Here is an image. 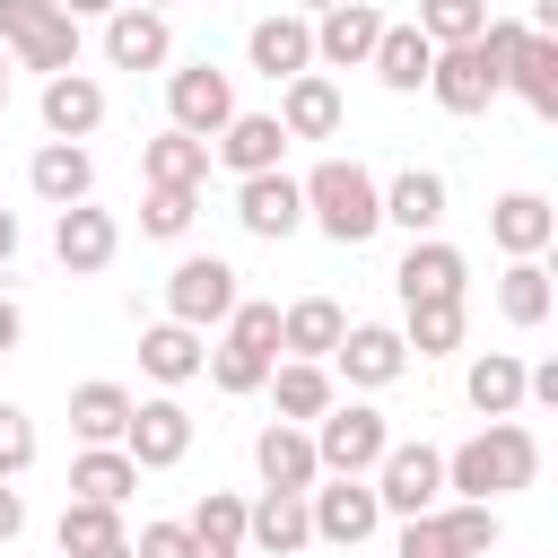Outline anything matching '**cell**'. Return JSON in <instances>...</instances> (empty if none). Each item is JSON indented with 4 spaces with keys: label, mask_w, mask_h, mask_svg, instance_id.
Here are the masks:
<instances>
[{
    "label": "cell",
    "mask_w": 558,
    "mask_h": 558,
    "mask_svg": "<svg viewBox=\"0 0 558 558\" xmlns=\"http://www.w3.org/2000/svg\"><path fill=\"white\" fill-rule=\"evenodd\" d=\"M541 480V436L523 427V418H488L471 445H453L445 453V497H514V488H532Z\"/></svg>",
    "instance_id": "cell-1"
},
{
    "label": "cell",
    "mask_w": 558,
    "mask_h": 558,
    "mask_svg": "<svg viewBox=\"0 0 558 558\" xmlns=\"http://www.w3.org/2000/svg\"><path fill=\"white\" fill-rule=\"evenodd\" d=\"M296 192H305V227H323L331 244H366V235L384 227V183H375L357 157H323Z\"/></svg>",
    "instance_id": "cell-2"
},
{
    "label": "cell",
    "mask_w": 558,
    "mask_h": 558,
    "mask_svg": "<svg viewBox=\"0 0 558 558\" xmlns=\"http://www.w3.org/2000/svg\"><path fill=\"white\" fill-rule=\"evenodd\" d=\"M270 366H279V305H262V296H235V314H227V331H218V349L201 357V375L218 384V392H262L270 384Z\"/></svg>",
    "instance_id": "cell-3"
},
{
    "label": "cell",
    "mask_w": 558,
    "mask_h": 558,
    "mask_svg": "<svg viewBox=\"0 0 558 558\" xmlns=\"http://www.w3.org/2000/svg\"><path fill=\"white\" fill-rule=\"evenodd\" d=\"M0 44L9 70H78V17L61 0H0Z\"/></svg>",
    "instance_id": "cell-4"
},
{
    "label": "cell",
    "mask_w": 558,
    "mask_h": 558,
    "mask_svg": "<svg viewBox=\"0 0 558 558\" xmlns=\"http://www.w3.org/2000/svg\"><path fill=\"white\" fill-rule=\"evenodd\" d=\"M305 436H314V462H323V471H357V480H366V471L384 462V445H392V427H384L375 401H331Z\"/></svg>",
    "instance_id": "cell-5"
},
{
    "label": "cell",
    "mask_w": 558,
    "mask_h": 558,
    "mask_svg": "<svg viewBox=\"0 0 558 558\" xmlns=\"http://www.w3.org/2000/svg\"><path fill=\"white\" fill-rule=\"evenodd\" d=\"M305 523H314V541H331V549L375 541V523H384L375 480H357V471H323V480L305 488Z\"/></svg>",
    "instance_id": "cell-6"
},
{
    "label": "cell",
    "mask_w": 558,
    "mask_h": 558,
    "mask_svg": "<svg viewBox=\"0 0 558 558\" xmlns=\"http://www.w3.org/2000/svg\"><path fill=\"white\" fill-rule=\"evenodd\" d=\"M235 262H218V253H183L174 270H166V323H192V331H209V323H227L235 314Z\"/></svg>",
    "instance_id": "cell-7"
},
{
    "label": "cell",
    "mask_w": 558,
    "mask_h": 558,
    "mask_svg": "<svg viewBox=\"0 0 558 558\" xmlns=\"http://www.w3.org/2000/svg\"><path fill=\"white\" fill-rule=\"evenodd\" d=\"M366 480H375V506H384V514H427V506H445V453H436V445H384V462H375Z\"/></svg>",
    "instance_id": "cell-8"
},
{
    "label": "cell",
    "mask_w": 558,
    "mask_h": 558,
    "mask_svg": "<svg viewBox=\"0 0 558 558\" xmlns=\"http://www.w3.org/2000/svg\"><path fill=\"white\" fill-rule=\"evenodd\" d=\"M227 113H235V78H227V70H209V61L166 70V122H174V131L218 140V131H227Z\"/></svg>",
    "instance_id": "cell-9"
},
{
    "label": "cell",
    "mask_w": 558,
    "mask_h": 558,
    "mask_svg": "<svg viewBox=\"0 0 558 558\" xmlns=\"http://www.w3.org/2000/svg\"><path fill=\"white\" fill-rule=\"evenodd\" d=\"M235 227L262 235V244H288V235L305 227V192H296V174H288V166H270V174H235Z\"/></svg>",
    "instance_id": "cell-10"
},
{
    "label": "cell",
    "mask_w": 558,
    "mask_h": 558,
    "mask_svg": "<svg viewBox=\"0 0 558 558\" xmlns=\"http://www.w3.org/2000/svg\"><path fill=\"white\" fill-rule=\"evenodd\" d=\"M427 96H436L445 113H488V105L506 96V78L488 70L480 44H436V61H427Z\"/></svg>",
    "instance_id": "cell-11"
},
{
    "label": "cell",
    "mask_w": 558,
    "mask_h": 558,
    "mask_svg": "<svg viewBox=\"0 0 558 558\" xmlns=\"http://www.w3.org/2000/svg\"><path fill=\"white\" fill-rule=\"evenodd\" d=\"M113 253H122V227H113V209H96V201H70V209H52V262H61L70 279H96Z\"/></svg>",
    "instance_id": "cell-12"
},
{
    "label": "cell",
    "mask_w": 558,
    "mask_h": 558,
    "mask_svg": "<svg viewBox=\"0 0 558 558\" xmlns=\"http://www.w3.org/2000/svg\"><path fill=\"white\" fill-rule=\"evenodd\" d=\"M122 453H131L140 471H174V462L192 453V410H183L174 392H157V401H131V427H122Z\"/></svg>",
    "instance_id": "cell-13"
},
{
    "label": "cell",
    "mask_w": 558,
    "mask_h": 558,
    "mask_svg": "<svg viewBox=\"0 0 558 558\" xmlns=\"http://www.w3.org/2000/svg\"><path fill=\"white\" fill-rule=\"evenodd\" d=\"M105 61H113V70H166V61H174L166 9H140V0L105 9Z\"/></svg>",
    "instance_id": "cell-14"
},
{
    "label": "cell",
    "mask_w": 558,
    "mask_h": 558,
    "mask_svg": "<svg viewBox=\"0 0 558 558\" xmlns=\"http://www.w3.org/2000/svg\"><path fill=\"white\" fill-rule=\"evenodd\" d=\"M331 366H340V384L384 392V384H401L410 349H401V331H392V323H349V331H340V349H331Z\"/></svg>",
    "instance_id": "cell-15"
},
{
    "label": "cell",
    "mask_w": 558,
    "mask_h": 558,
    "mask_svg": "<svg viewBox=\"0 0 558 558\" xmlns=\"http://www.w3.org/2000/svg\"><path fill=\"white\" fill-rule=\"evenodd\" d=\"M392 288H401V305H418V296H471V262H462V244H445V235H410Z\"/></svg>",
    "instance_id": "cell-16"
},
{
    "label": "cell",
    "mask_w": 558,
    "mask_h": 558,
    "mask_svg": "<svg viewBox=\"0 0 558 558\" xmlns=\"http://www.w3.org/2000/svg\"><path fill=\"white\" fill-rule=\"evenodd\" d=\"M375 35H384V9H375V0H340V9L314 17V61H323V70H366Z\"/></svg>",
    "instance_id": "cell-17"
},
{
    "label": "cell",
    "mask_w": 558,
    "mask_h": 558,
    "mask_svg": "<svg viewBox=\"0 0 558 558\" xmlns=\"http://www.w3.org/2000/svg\"><path fill=\"white\" fill-rule=\"evenodd\" d=\"M244 61L279 87V78H296V70H314V17H296V9H279V17H253V35H244Z\"/></svg>",
    "instance_id": "cell-18"
},
{
    "label": "cell",
    "mask_w": 558,
    "mask_h": 558,
    "mask_svg": "<svg viewBox=\"0 0 558 558\" xmlns=\"http://www.w3.org/2000/svg\"><path fill=\"white\" fill-rule=\"evenodd\" d=\"M305 541H314V523H305V497L296 488H262L244 506V549L253 558H296Z\"/></svg>",
    "instance_id": "cell-19"
},
{
    "label": "cell",
    "mask_w": 558,
    "mask_h": 558,
    "mask_svg": "<svg viewBox=\"0 0 558 558\" xmlns=\"http://www.w3.org/2000/svg\"><path fill=\"white\" fill-rule=\"evenodd\" d=\"M209 157L227 166V174H270L279 157H288V131H279V113H227V131L209 140Z\"/></svg>",
    "instance_id": "cell-20"
},
{
    "label": "cell",
    "mask_w": 558,
    "mask_h": 558,
    "mask_svg": "<svg viewBox=\"0 0 558 558\" xmlns=\"http://www.w3.org/2000/svg\"><path fill=\"white\" fill-rule=\"evenodd\" d=\"M445 209H453V192H445L436 166H401V174L384 183V227H401V235H436Z\"/></svg>",
    "instance_id": "cell-21"
},
{
    "label": "cell",
    "mask_w": 558,
    "mask_h": 558,
    "mask_svg": "<svg viewBox=\"0 0 558 558\" xmlns=\"http://www.w3.org/2000/svg\"><path fill=\"white\" fill-rule=\"evenodd\" d=\"M253 471H262V488H314L323 480V462H314V436L296 427V418H270L262 436H253Z\"/></svg>",
    "instance_id": "cell-22"
},
{
    "label": "cell",
    "mask_w": 558,
    "mask_h": 558,
    "mask_svg": "<svg viewBox=\"0 0 558 558\" xmlns=\"http://www.w3.org/2000/svg\"><path fill=\"white\" fill-rule=\"evenodd\" d=\"M26 183H35V201H44V209H70V201H87V192H96V157H87L78 140H44V148L26 157Z\"/></svg>",
    "instance_id": "cell-23"
},
{
    "label": "cell",
    "mask_w": 558,
    "mask_h": 558,
    "mask_svg": "<svg viewBox=\"0 0 558 558\" xmlns=\"http://www.w3.org/2000/svg\"><path fill=\"white\" fill-rule=\"evenodd\" d=\"M61 558H131V532H122V506H96V497H70L61 523H52Z\"/></svg>",
    "instance_id": "cell-24"
},
{
    "label": "cell",
    "mask_w": 558,
    "mask_h": 558,
    "mask_svg": "<svg viewBox=\"0 0 558 558\" xmlns=\"http://www.w3.org/2000/svg\"><path fill=\"white\" fill-rule=\"evenodd\" d=\"M96 122H105V87L87 70H52L44 78V131L52 140H96Z\"/></svg>",
    "instance_id": "cell-25"
},
{
    "label": "cell",
    "mask_w": 558,
    "mask_h": 558,
    "mask_svg": "<svg viewBox=\"0 0 558 558\" xmlns=\"http://www.w3.org/2000/svg\"><path fill=\"white\" fill-rule=\"evenodd\" d=\"M279 131H288V140H331V131H340V87H331L323 70L279 78Z\"/></svg>",
    "instance_id": "cell-26"
},
{
    "label": "cell",
    "mask_w": 558,
    "mask_h": 558,
    "mask_svg": "<svg viewBox=\"0 0 558 558\" xmlns=\"http://www.w3.org/2000/svg\"><path fill=\"white\" fill-rule=\"evenodd\" d=\"M488 235H497V253H506V262H523V253H549V235H558V209H549L541 192H506V201L488 209Z\"/></svg>",
    "instance_id": "cell-27"
},
{
    "label": "cell",
    "mask_w": 558,
    "mask_h": 558,
    "mask_svg": "<svg viewBox=\"0 0 558 558\" xmlns=\"http://www.w3.org/2000/svg\"><path fill=\"white\" fill-rule=\"evenodd\" d=\"M427 61H436V44H427L418 26H392V17H384V35H375L366 70H375L392 96H418V87H427Z\"/></svg>",
    "instance_id": "cell-28"
},
{
    "label": "cell",
    "mask_w": 558,
    "mask_h": 558,
    "mask_svg": "<svg viewBox=\"0 0 558 558\" xmlns=\"http://www.w3.org/2000/svg\"><path fill=\"white\" fill-rule=\"evenodd\" d=\"M506 87H514L541 122H558V35H549V26H532V35H523V52L506 61Z\"/></svg>",
    "instance_id": "cell-29"
},
{
    "label": "cell",
    "mask_w": 558,
    "mask_h": 558,
    "mask_svg": "<svg viewBox=\"0 0 558 558\" xmlns=\"http://www.w3.org/2000/svg\"><path fill=\"white\" fill-rule=\"evenodd\" d=\"M201 357H209V349H201V331H192V323H148V331H140V375H148V384H166V392H174V384H192V375H201Z\"/></svg>",
    "instance_id": "cell-30"
},
{
    "label": "cell",
    "mask_w": 558,
    "mask_h": 558,
    "mask_svg": "<svg viewBox=\"0 0 558 558\" xmlns=\"http://www.w3.org/2000/svg\"><path fill=\"white\" fill-rule=\"evenodd\" d=\"M270 401H279V418H296V427H314L340 392H331V366L323 357H288V366H270V384H262Z\"/></svg>",
    "instance_id": "cell-31"
},
{
    "label": "cell",
    "mask_w": 558,
    "mask_h": 558,
    "mask_svg": "<svg viewBox=\"0 0 558 558\" xmlns=\"http://www.w3.org/2000/svg\"><path fill=\"white\" fill-rule=\"evenodd\" d=\"M140 183H183V192H201L209 183V140H192V131H157L148 148H140Z\"/></svg>",
    "instance_id": "cell-32"
},
{
    "label": "cell",
    "mask_w": 558,
    "mask_h": 558,
    "mask_svg": "<svg viewBox=\"0 0 558 558\" xmlns=\"http://www.w3.org/2000/svg\"><path fill=\"white\" fill-rule=\"evenodd\" d=\"M340 331H349V314H340L331 296H296V305H279V349H288V357H331Z\"/></svg>",
    "instance_id": "cell-33"
},
{
    "label": "cell",
    "mask_w": 558,
    "mask_h": 558,
    "mask_svg": "<svg viewBox=\"0 0 558 558\" xmlns=\"http://www.w3.org/2000/svg\"><path fill=\"white\" fill-rule=\"evenodd\" d=\"M462 331H471L462 296H418V305H401V349H418V357H453Z\"/></svg>",
    "instance_id": "cell-34"
},
{
    "label": "cell",
    "mask_w": 558,
    "mask_h": 558,
    "mask_svg": "<svg viewBox=\"0 0 558 558\" xmlns=\"http://www.w3.org/2000/svg\"><path fill=\"white\" fill-rule=\"evenodd\" d=\"M462 392H471L480 418H514V410H523V357H514V349H480L471 375H462Z\"/></svg>",
    "instance_id": "cell-35"
},
{
    "label": "cell",
    "mask_w": 558,
    "mask_h": 558,
    "mask_svg": "<svg viewBox=\"0 0 558 558\" xmlns=\"http://www.w3.org/2000/svg\"><path fill=\"white\" fill-rule=\"evenodd\" d=\"M131 488H140V462H131L122 445H78V462H70V497L131 506Z\"/></svg>",
    "instance_id": "cell-36"
},
{
    "label": "cell",
    "mask_w": 558,
    "mask_h": 558,
    "mask_svg": "<svg viewBox=\"0 0 558 558\" xmlns=\"http://www.w3.org/2000/svg\"><path fill=\"white\" fill-rule=\"evenodd\" d=\"M549 305H558V288H549V270H541V253H523V262H506V279H497V314H506L514 331H541V323H549Z\"/></svg>",
    "instance_id": "cell-37"
},
{
    "label": "cell",
    "mask_w": 558,
    "mask_h": 558,
    "mask_svg": "<svg viewBox=\"0 0 558 558\" xmlns=\"http://www.w3.org/2000/svg\"><path fill=\"white\" fill-rule=\"evenodd\" d=\"M70 427H78V445H122V427H131V392L122 384H78L70 392Z\"/></svg>",
    "instance_id": "cell-38"
},
{
    "label": "cell",
    "mask_w": 558,
    "mask_h": 558,
    "mask_svg": "<svg viewBox=\"0 0 558 558\" xmlns=\"http://www.w3.org/2000/svg\"><path fill=\"white\" fill-rule=\"evenodd\" d=\"M183 523H192L201 558H244V497H235V488H209Z\"/></svg>",
    "instance_id": "cell-39"
},
{
    "label": "cell",
    "mask_w": 558,
    "mask_h": 558,
    "mask_svg": "<svg viewBox=\"0 0 558 558\" xmlns=\"http://www.w3.org/2000/svg\"><path fill=\"white\" fill-rule=\"evenodd\" d=\"M436 523H445L453 558H488V549L506 541V523H497V506H488V497H453V506H436Z\"/></svg>",
    "instance_id": "cell-40"
},
{
    "label": "cell",
    "mask_w": 558,
    "mask_h": 558,
    "mask_svg": "<svg viewBox=\"0 0 558 558\" xmlns=\"http://www.w3.org/2000/svg\"><path fill=\"white\" fill-rule=\"evenodd\" d=\"M192 218H201V192H183V183H148L140 192V235L174 244V235H192Z\"/></svg>",
    "instance_id": "cell-41"
},
{
    "label": "cell",
    "mask_w": 558,
    "mask_h": 558,
    "mask_svg": "<svg viewBox=\"0 0 558 558\" xmlns=\"http://www.w3.org/2000/svg\"><path fill=\"white\" fill-rule=\"evenodd\" d=\"M427 44H471L480 26H488V0H418V17H410Z\"/></svg>",
    "instance_id": "cell-42"
},
{
    "label": "cell",
    "mask_w": 558,
    "mask_h": 558,
    "mask_svg": "<svg viewBox=\"0 0 558 558\" xmlns=\"http://www.w3.org/2000/svg\"><path fill=\"white\" fill-rule=\"evenodd\" d=\"M26 471H35V418L0 401V480H26Z\"/></svg>",
    "instance_id": "cell-43"
},
{
    "label": "cell",
    "mask_w": 558,
    "mask_h": 558,
    "mask_svg": "<svg viewBox=\"0 0 558 558\" xmlns=\"http://www.w3.org/2000/svg\"><path fill=\"white\" fill-rule=\"evenodd\" d=\"M131 558H201V541H192V523H140Z\"/></svg>",
    "instance_id": "cell-44"
},
{
    "label": "cell",
    "mask_w": 558,
    "mask_h": 558,
    "mask_svg": "<svg viewBox=\"0 0 558 558\" xmlns=\"http://www.w3.org/2000/svg\"><path fill=\"white\" fill-rule=\"evenodd\" d=\"M401 558H453V541H445L436 506H427V514H401Z\"/></svg>",
    "instance_id": "cell-45"
},
{
    "label": "cell",
    "mask_w": 558,
    "mask_h": 558,
    "mask_svg": "<svg viewBox=\"0 0 558 558\" xmlns=\"http://www.w3.org/2000/svg\"><path fill=\"white\" fill-rule=\"evenodd\" d=\"M26 532V497H17V480H0V549Z\"/></svg>",
    "instance_id": "cell-46"
},
{
    "label": "cell",
    "mask_w": 558,
    "mask_h": 558,
    "mask_svg": "<svg viewBox=\"0 0 558 558\" xmlns=\"http://www.w3.org/2000/svg\"><path fill=\"white\" fill-rule=\"evenodd\" d=\"M17 340H26V305H17V296H9V288H0V357H9V349H17Z\"/></svg>",
    "instance_id": "cell-47"
},
{
    "label": "cell",
    "mask_w": 558,
    "mask_h": 558,
    "mask_svg": "<svg viewBox=\"0 0 558 558\" xmlns=\"http://www.w3.org/2000/svg\"><path fill=\"white\" fill-rule=\"evenodd\" d=\"M17 244H26V235H17V209H0V270L17 262Z\"/></svg>",
    "instance_id": "cell-48"
},
{
    "label": "cell",
    "mask_w": 558,
    "mask_h": 558,
    "mask_svg": "<svg viewBox=\"0 0 558 558\" xmlns=\"http://www.w3.org/2000/svg\"><path fill=\"white\" fill-rule=\"evenodd\" d=\"M70 17H105V9H122V0H61Z\"/></svg>",
    "instance_id": "cell-49"
},
{
    "label": "cell",
    "mask_w": 558,
    "mask_h": 558,
    "mask_svg": "<svg viewBox=\"0 0 558 558\" xmlns=\"http://www.w3.org/2000/svg\"><path fill=\"white\" fill-rule=\"evenodd\" d=\"M323 9H340V0H296V17H323Z\"/></svg>",
    "instance_id": "cell-50"
},
{
    "label": "cell",
    "mask_w": 558,
    "mask_h": 558,
    "mask_svg": "<svg viewBox=\"0 0 558 558\" xmlns=\"http://www.w3.org/2000/svg\"><path fill=\"white\" fill-rule=\"evenodd\" d=\"M0 113H9V44H0Z\"/></svg>",
    "instance_id": "cell-51"
},
{
    "label": "cell",
    "mask_w": 558,
    "mask_h": 558,
    "mask_svg": "<svg viewBox=\"0 0 558 558\" xmlns=\"http://www.w3.org/2000/svg\"><path fill=\"white\" fill-rule=\"evenodd\" d=\"M140 9H174V0H140Z\"/></svg>",
    "instance_id": "cell-52"
}]
</instances>
